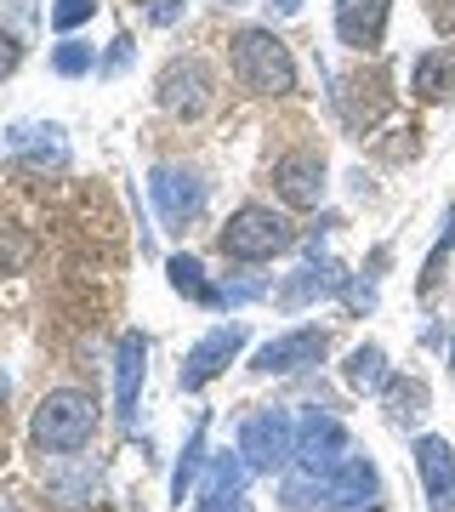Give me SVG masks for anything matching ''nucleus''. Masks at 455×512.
Segmentation results:
<instances>
[{
	"mask_svg": "<svg viewBox=\"0 0 455 512\" xmlns=\"http://www.w3.org/2000/svg\"><path fill=\"white\" fill-rule=\"evenodd\" d=\"M234 74H239L245 92H262V97L296 92V63L273 29H239L234 35Z\"/></svg>",
	"mask_w": 455,
	"mask_h": 512,
	"instance_id": "1",
	"label": "nucleus"
},
{
	"mask_svg": "<svg viewBox=\"0 0 455 512\" xmlns=\"http://www.w3.org/2000/svg\"><path fill=\"white\" fill-rule=\"evenodd\" d=\"M91 433H97V404H91V393L57 387V393L40 399V410H35V444L40 450L69 456V450H86Z\"/></svg>",
	"mask_w": 455,
	"mask_h": 512,
	"instance_id": "2",
	"label": "nucleus"
},
{
	"mask_svg": "<svg viewBox=\"0 0 455 512\" xmlns=\"http://www.w3.org/2000/svg\"><path fill=\"white\" fill-rule=\"evenodd\" d=\"M291 222L273 217L268 205H239L234 217H228V228H222V256H234V262H268V256L291 251Z\"/></svg>",
	"mask_w": 455,
	"mask_h": 512,
	"instance_id": "3",
	"label": "nucleus"
},
{
	"mask_svg": "<svg viewBox=\"0 0 455 512\" xmlns=\"http://www.w3.org/2000/svg\"><path fill=\"white\" fill-rule=\"evenodd\" d=\"M239 456L251 473H279L296 456V421L285 410H251L239 427Z\"/></svg>",
	"mask_w": 455,
	"mask_h": 512,
	"instance_id": "4",
	"label": "nucleus"
},
{
	"mask_svg": "<svg viewBox=\"0 0 455 512\" xmlns=\"http://www.w3.org/2000/svg\"><path fill=\"white\" fill-rule=\"evenodd\" d=\"M160 109L182 114V120L211 109V69H205L200 57H171L160 69Z\"/></svg>",
	"mask_w": 455,
	"mask_h": 512,
	"instance_id": "5",
	"label": "nucleus"
},
{
	"mask_svg": "<svg viewBox=\"0 0 455 512\" xmlns=\"http://www.w3.org/2000/svg\"><path fill=\"white\" fill-rule=\"evenodd\" d=\"M296 461H302V473H336L347 461V427L325 410H308L302 427H296Z\"/></svg>",
	"mask_w": 455,
	"mask_h": 512,
	"instance_id": "6",
	"label": "nucleus"
},
{
	"mask_svg": "<svg viewBox=\"0 0 455 512\" xmlns=\"http://www.w3.org/2000/svg\"><path fill=\"white\" fill-rule=\"evenodd\" d=\"M245 348V325H217L211 330V336H200V342H194V353H188V359H182V393H200L205 382H217L222 370L234 365V353Z\"/></svg>",
	"mask_w": 455,
	"mask_h": 512,
	"instance_id": "7",
	"label": "nucleus"
},
{
	"mask_svg": "<svg viewBox=\"0 0 455 512\" xmlns=\"http://www.w3.org/2000/svg\"><path fill=\"white\" fill-rule=\"evenodd\" d=\"M319 359H325V330H285V336L256 348L251 370L256 376H291V370H308Z\"/></svg>",
	"mask_w": 455,
	"mask_h": 512,
	"instance_id": "8",
	"label": "nucleus"
},
{
	"mask_svg": "<svg viewBox=\"0 0 455 512\" xmlns=\"http://www.w3.org/2000/svg\"><path fill=\"white\" fill-rule=\"evenodd\" d=\"M154 205H160L165 222H194L205 211V183L194 177V171H177V165H160L154 171Z\"/></svg>",
	"mask_w": 455,
	"mask_h": 512,
	"instance_id": "9",
	"label": "nucleus"
},
{
	"mask_svg": "<svg viewBox=\"0 0 455 512\" xmlns=\"http://www.w3.org/2000/svg\"><path fill=\"white\" fill-rule=\"evenodd\" d=\"M273 188H279L285 205L308 211V205L325 200V160L319 154H285V160L273 165Z\"/></svg>",
	"mask_w": 455,
	"mask_h": 512,
	"instance_id": "10",
	"label": "nucleus"
},
{
	"mask_svg": "<svg viewBox=\"0 0 455 512\" xmlns=\"http://www.w3.org/2000/svg\"><path fill=\"white\" fill-rule=\"evenodd\" d=\"M416 473H421V490L433 501V512H455V450L444 439H416Z\"/></svg>",
	"mask_w": 455,
	"mask_h": 512,
	"instance_id": "11",
	"label": "nucleus"
},
{
	"mask_svg": "<svg viewBox=\"0 0 455 512\" xmlns=\"http://www.w3.org/2000/svg\"><path fill=\"white\" fill-rule=\"evenodd\" d=\"M387 12H393V0H336V35H342V46H353V52L382 46Z\"/></svg>",
	"mask_w": 455,
	"mask_h": 512,
	"instance_id": "12",
	"label": "nucleus"
},
{
	"mask_svg": "<svg viewBox=\"0 0 455 512\" xmlns=\"http://www.w3.org/2000/svg\"><path fill=\"white\" fill-rule=\"evenodd\" d=\"M143 365H148V342L131 330L120 336V353H114V387H120V416H137V393H143Z\"/></svg>",
	"mask_w": 455,
	"mask_h": 512,
	"instance_id": "13",
	"label": "nucleus"
},
{
	"mask_svg": "<svg viewBox=\"0 0 455 512\" xmlns=\"http://www.w3.org/2000/svg\"><path fill=\"white\" fill-rule=\"evenodd\" d=\"M245 478H251V467H245L239 450H234V456H211V473H205V484H200V507L205 512H222L239 490H245Z\"/></svg>",
	"mask_w": 455,
	"mask_h": 512,
	"instance_id": "14",
	"label": "nucleus"
},
{
	"mask_svg": "<svg viewBox=\"0 0 455 512\" xmlns=\"http://www.w3.org/2000/svg\"><path fill=\"white\" fill-rule=\"evenodd\" d=\"M410 86H416L427 103H444V97L455 92V52H421L416 57V69H410Z\"/></svg>",
	"mask_w": 455,
	"mask_h": 512,
	"instance_id": "15",
	"label": "nucleus"
},
{
	"mask_svg": "<svg viewBox=\"0 0 455 512\" xmlns=\"http://www.w3.org/2000/svg\"><path fill=\"white\" fill-rule=\"evenodd\" d=\"M387 382H393V370H387V353L376 348V342L353 348V359H347V387H359V393H382Z\"/></svg>",
	"mask_w": 455,
	"mask_h": 512,
	"instance_id": "16",
	"label": "nucleus"
},
{
	"mask_svg": "<svg viewBox=\"0 0 455 512\" xmlns=\"http://www.w3.org/2000/svg\"><path fill=\"white\" fill-rule=\"evenodd\" d=\"M342 285V268L336 262H325V268H302V274L279 291V308H302V302H313V296H330Z\"/></svg>",
	"mask_w": 455,
	"mask_h": 512,
	"instance_id": "17",
	"label": "nucleus"
},
{
	"mask_svg": "<svg viewBox=\"0 0 455 512\" xmlns=\"http://www.w3.org/2000/svg\"><path fill=\"white\" fill-rule=\"evenodd\" d=\"M171 291L188 296V302H205L211 308V296H217V285L205 279V268L194 262V256H171Z\"/></svg>",
	"mask_w": 455,
	"mask_h": 512,
	"instance_id": "18",
	"label": "nucleus"
},
{
	"mask_svg": "<svg viewBox=\"0 0 455 512\" xmlns=\"http://www.w3.org/2000/svg\"><path fill=\"white\" fill-rule=\"evenodd\" d=\"M387 404H393V421H416V416H427V387L393 376L387 382Z\"/></svg>",
	"mask_w": 455,
	"mask_h": 512,
	"instance_id": "19",
	"label": "nucleus"
},
{
	"mask_svg": "<svg viewBox=\"0 0 455 512\" xmlns=\"http://www.w3.org/2000/svg\"><path fill=\"white\" fill-rule=\"evenodd\" d=\"M200 450H205V427H194V439H188V450H182L177 461V478H171V495H188V484H194V467H200Z\"/></svg>",
	"mask_w": 455,
	"mask_h": 512,
	"instance_id": "20",
	"label": "nucleus"
},
{
	"mask_svg": "<svg viewBox=\"0 0 455 512\" xmlns=\"http://www.w3.org/2000/svg\"><path fill=\"white\" fill-rule=\"evenodd\" d=\"M52 69L57 74H86L91 69V46H80V40H63L52 52Z\"/></svg>",
	"mask_w": 455,
	"mask_h": 512,
	"instance_id": "21",
	"label": "nucleus"
},
{
	"mask_svg": "<svg viewBox=\"0 0 455 512\" xmlns=\"http://www.w3.org/2000/svg\"><path fill=\"white\" fill-rule=\"evenodd\" d=\"M91 6H97V0H52V29H63V35L80 29V23L91 18Z\"/></svg>",
	"mask_w": 455,
	"mask_h": 512,
	"instance_id": "22",
	"label": "nucleus"
},
{
	"mask_svg": "<svg viewBox=\"0 0 455 512\" xmlns=\"http://www.w3.org/2000/svg\"><path fill=\"white\" fill-rule=\"evenodd\" d=\"M455 245V211H450V222H444V239L433 245V256H427V274H421V291H433L438 285V268H444V251Z\"/></svg>",
	"mask_w": 455,
	"mask_h": 512,
	"instance_id": "23",
	"label": "nucleus"
},
{
	"mask_svg": "<svg viewBox=\"0 0 455 512\" xmlns=\"http://www.w3.org/2000/svg\"><path fill=\"white\" fill-rule=\"evenodd\" d=\"M427 12H433V23H438V29H444V35H450V29H455V0H433Z\"/></svg>",
	"mask_w": 455,
	"mask_h": 512,
	"instance_id": "24",
	"label": "nucleus"
},
{
	"mask_svg": "<svg viewBox=\"0 0 455 512\" xmlns=\"http://www.w3.org/2000/svg\"><path fill=\"white\" fill-rule=\"evenodd\" d=\"M12 69H18V40H12V35H0V80H6Z\"/></svg>",
	"mask_w": 455,
	"mask_h": 512,
	"instance_id": "25",
	"label": "nucleus"
},
{
	"mask_svg": "<svg viewBox=\"0 0 455 512\" xmlns=\"http://www.w3.org/2000/svg\"><path fill=\"white\" fill-rule=\"evenodd\" d=\"M182 12V0H154V6H148V23H171Z\"/></svg>",
	"mask_w": 455,
	"mask_h": 512,
	"instance_id": "26",
	"label": "nucleus"
},
{
	"mask_svg": "<svg viewBox=\"0 0 455 512\" xmlns=\"http://www.w3.org/2000/svg\"><path fill=\"white\" fill-rule=\"evenodd\" d=\"M268 6H279V12H296V6H302V0H268Z\"/></svg>",
	"mask_w": 455,
	"mask_h": 512,
	"instance_id": "27",
	"label": "nucleus"
},
{
	"mask_svg": "<svg viewBox=\"0 0 455 512\" xmlns=\"http://www.w3.org/2000/svg\"><path fill=\"white\" fill-rule=\"evenodd\" d=\"M0 399H6V376H0Z\"/></svg>",
	"mask_w": 455,
	"mask_h": 512,
	"instance_id": "28",
	"label": "nucleus"
}]
</instances>
